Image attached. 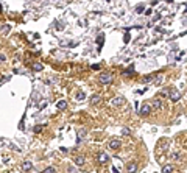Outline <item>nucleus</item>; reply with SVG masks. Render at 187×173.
Returning <instances> with one entry per match:
<instances>
[{"mask_svg":"<svg viewBox=\"0 0 187 173\" xmlns=\"http://www.w3.org/2000/svg\"><path fill=\"white\" fill-rule=\"evenodd\" d=\"M169 97H170V100H171L173 103H176V101H179V100H181V94H179L178 89H175V87H173V89L169 91Z\"/></svg>","mask_w":187,"mask_h":173,"instance_id":"1","label":"nucleus"},{"mask_svg":"<svg viewBox=\"0 0 187 173\" xmlns=\"http://www.w3.org/2000/svg\"><path fill=\"white\" fill-rule=\"evenodd\" d=\"M139 114L142 115V117H148V115L151 114V106L147 105V103H143V105L140 106V109H139Z\"/></svg>","mask_w":187,"mask_h":173,"instance_id":"2","label":"nucleus"},{"mask_svg":"<svg viewBox=\"0 0 187 173\" xmlns=\"http://www.w3.org/2000/svg\"><path fill=\"white\" fill-rule=\"evenodd\" d=\"M112 75H111L109 74V72H106V74H101L100 75V83L101 84H111V83H112Z\"/></svg>","mask_w":187,"mask_h":173,"instance_id":"3","label":"nucleus"},{"mask_svg":"<svg viewBox=\"0 0 187 173\" xmlns=\"http://www.w3.org/2000/svg\"><path fill=\"white\" fill-rule=\"evenodd\" d=\"M97 161H98V164L109 162V155H106V151H100V153H98V156H97Z\"/></svg>","mask_w":187,"mask_h":173,"instance_id":"4","label":"nucleus"},{"mask_svg":"<svg viewBox=\"0 0 187 173\" xmlns=\"http://www.w3.org/2000/svg\"><path fill=\"white\" fill-rule=\"evenodd\" d=\"M137 168H139V165H137L136 161H131V162L126 164V172H128V173H136Z\"/></svg>","mask_w":187,"mask_h":173,"instance_id":"5","label":"nucleus"},{"mask_svg":"<svg viewBox=\"0 0 187 173\" xmlns=\"http://www.w3.org/2000/svg\"><path fill=\"white\" fill-rule=\"evenodd\" d=\"M109 148L111 150H119L120 148V140L119 139H111L109 140Z\"/></svg>","mask_w":187,"mask_h":173,"instance_id":"6","label":"nucleus"},{"mask_svg":"<svg viewBox=\"0 0 187 173\" xmlns=\"http://www.w3.org/2000/svg\"><path fill=\"white\" fill-rule=\"evenodd\" d=\"M123 103H125V98L122 97V95L112 98V105H114V106H120V105H123Z\"/></svg>","mask_w":187,"mask_h":173,"instance_id":"7","label":"nucleus"},{"mask_svg":"<svg viewBox=\"0 0 187 173\" xmlns=\"http://www.w3.org/2000/svg\"><path fill=\"white\" fill-rule=\"evenodd\" d=\"M101 101V95H98V94H94L92 97H90V103L92 105H98V103Z\"/></svg>","mask_w":187,"mask_h":173,"instance_id":"8","label":"nucleus"},{"mask_svg":"<svg viewBox=\"0 0 187 173\" xmlns=\"http://www.w3.org/2000/svg\"><path fill=\"white\" fill-rule=\"evenodd\" d=\"M75 164L80 165V167H81V165H84V164H86V157H84V156H78V157H75Z\"/></svg>","mask_w":187,"mask_h":173,"instance_id":"9","label":"nucleus"},{"mask_svg":"<svg viewBox=\"0 0 187 173\" xmlns=\"http://www.w3.org/2000/svg\"><path fill=\"white\" fill-rule=\"evenodd\" d=\"M56 108H58V109H61V111L66 109V108H67V101H66V100H59V101L56 103Z\"/></svg>","mask_w":187,"mask_h":173,"instance_id":"10","label":"nucleus"},{"mask_svg":"<svg viewBox=\"0 0 187 173\" xmlns=\"http://www.w3.org/2000/svg\"><path fill=\"white\" fill-rule=\"evenodd\" d=\"M171 172H173V165L171 164H167L162 167V173H171Z\"/></svg>","mask_w":187,"mask_h":173,"instance_id":"11","label":"nucleus"},{"mask_svg":"<svg viewBox=\"0 0 187 173\" xmlns=\"http://www.w3.org/2000/svg\"><path fill=\"white\" fill-rule=\"evenodd\" d=\"M22 168H24V170H31V168H33V164L30 162V161H24V164H22Z\"/></svg>","mask_w":187,"mask_h":173,"instance_id":"12","label":"nucleus"},{"mask_svg":"<svg viewBox=\"0 0 187 173\" xmlns=\"http://www.w3.org/2000/svg\"><path fill=\"white\" fill-rule=\"evenodd\" d=\"M31 69H33V70H36V72H39V70H42V69H44V66L41 63H34L31 66Z\"/></svg>","mask_w":187,"mask_h":173,"instance_id":"13","label":"nucleus"},{"mask_svg":"<svg viewBox=\"0 0 187 173\" xmlns=\"http://www.w3.org/2000/svg\"><path fill=\"white\" fill-rule=\"evenodd\" d=\"M153 106L156 108V109H161V108H162V101L159 98H154L153 100Z\"/></svg>","mask_w":187,"mask_h":173,"instance_id":"14","label":"nucleus"},{"mask_svg":"<svg viewBox=\"0 0 187 173\" xmlns=\"http://www.w3.org/2000/svg\"><path fill=\"white\" fill-rule=\"evenodd\" d=\"M86 129H80V131H78V142H81L83 140V137H84L86 136Z\"/></svg>","mask_w":187,"mask_h":173,"instance_id":"15","label":"nucleus"},{"mask_svg":"<svg viewBox=\"0 0 187 173\" xmlns=\"http://www.w3.org/2000/svg\"><path fill=\"white\" fill-rule=\"evenodd\" d=\"M42 173H56V168L55 167H47Z\"/></svg>","mask_w":187,"mask_h":173,"instance_id":"16","label":"nucleus"},{"mask_svg":"<svg viewBox=\"0 0 187 173\" xmlns=\"http://www.w3.org/2000/svg\"><path fill=\"white\" fill-rule=\"evenodd\" d=\"M84 98H86L84 92H78V94H77V100H80V101H81V100H84Z\"/></svg>","mask_w":187,"mask_h":173,"instance_id":"17","label":"nucleus"},{"mask_svg":"<svg viewBox=\"0 0 187 173\" xmlns=\"http://www.w3.org/2000/svg\"><path fill=\"white\" fill-rule=\"evenodd\" d=\"M153 80H154V75H150V76H145L142 81L143 83H150V81H153Z\"/></svg>","mask_w":187,"mask_h":173,"instance_id":"18","label":"nucleus"},{"mask_svg":"<svg viewBox=\"0 0 187 173\" xmlns=\"http://www.w3.org/2000/svg\"><path fill=\"white\" fill-rule=\"evenodd\" d=\"M142 11H143V5H137L136 6V13L137 14H142Z\"/></svg>","mask_w":187,"mask_h":173,"instance_id":"19","label":"nucleus"},{"mask_svg":"<svg viewBox=\"0 0 187 173\" xmlns=\"http://www.w3.org/2000/svg\"><path fill=\"white\" fill-rule=\"evenodd\" d=\"M42 128H44L42 125H37V126H34V133H41V131H42Z\"/></svg>","mask_w":187,"mask_h":173,"instance_id":"20","label":"nucleus"},{"mask_svg":"<svg viewBox=\"0 0 187 173\" xmlns=\"http://www.w3.org/2000/svg\"><path fill=\"white\" fill-rule=\"evenodd\" d=\"M122 134H123V136H129V134H131V131H129L128 128H123V131H122Z\"/></svg>","mask_w":187,"mask_h":173,"instance_id":"21","label":"nucleus"},{"mask_svg":"<svg viewBox=\"0 0 187 173\" xmlns=\"http://www.w3.org/2000/svg\"><path fill=\"white\" fill-rule=\"evenodd\" d=\"M10 28H11V27H10V25H6V27H3V28H2V31H3V33H8V31H10Z\"/></svg>","mask_w":187,"mask_h":173,"instance_id":"22","label":"nucleus"},{"mask_svg":"<svg viewBox=\"0 0 187 173\" xmlns=\"http://www.w3.org/2000/svg\"><path fill=\"white\" fill-rule=\"evenodd\" d=\"M97 42H98V45H101V44H103V36H101V34H100V36H98Z\"/></svg>","mask_w":187,"mask_h":173,"instance_id":"23","label":"nucleus"},{"mask_svg":"<svg viewBox=\"0 0 187 173\" xmlns=\"http://www.w3.org/2000/svg\"><path fill=\"white\" fill-rule=\"evenodd\" d=\"M6 61V56L5 55H0V63H5Z\"/></svg>","mask_w":187,"mask_h":173,"instance_id":"24","label":"nucleus"},{"mask_svg":"<svg viewBox=\"0 0 187 173\" xmlns=\"http://www.w3.org/2000/svg\"><path fill=\"white\" fill-rule=\"evenodd\" d=\"M171 157H173V159H179V157H181V156H179L178 153H173V155H171Z\"/></svg>","mask_w":187,"mask_h":173,"instance_id":"25","label":"nucleus"},{"mask_svg":"<svg viewBox=\"0 0 187 173\" xmlns=\"http://www.w3.org/2000/svg\"><path fill=\"white\" fill-rule=\"evenodd\" d=\"M92 69H94V70H98V69H100V66H98V64H94Z\"/></svg>","mask_w":187,"mask_h":173,"instance_id":"26","label":"nucleus"},{"mask_svg":"<svg viewBox=\"0 0 187 173\" xmlns=\"http://www.w3.org/2000/svg\"><path fill=\"white\" fill-rule=\"evenodd\" d=\"M112 173H119V172H117V170H116V168H114V170H112Z\"/></svg>","mask_w":187,"mask_h":173,"instance_id":"27","label":"nucleus"}]
</instances>
